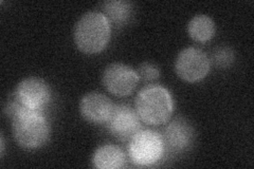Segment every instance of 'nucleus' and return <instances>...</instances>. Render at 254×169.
<instances>
[{"label": "nucleus", "instance_id": "nucleus-5", "mask_svg": "<svg viewBox=\"0 0 254 169\" xmlns=\"http://www.w3.org/2000/svg\"><path fill=\"white\" fill-rule=\"evenodd\" d=\"M211 60L208 55L198 48H187L182 50L175 61L177 75L188 83H196L208 75Z\"/></svg>", "mask_w": 254, "mask_h": 169}, {"label": "nucleus", "instance_id": "nucleus-8", "mask_svg": "<svg viewBox=\"0 0 254 169\" xmlns=\"http://www.w3.org/2000/svg\"><path fill=\"white\" fill-rule=\"evenodd\" d=\"M14 94L21 106L29 110L41 111L51 100L49 85L38 77H28L21 80Z\"/></svg>", "mask_w": 254, "mask_h": 169}, {"label": "nucleus", "instance_id": "nucleus-13", "mask_svg": "<svg viewBox=\"0 0 254 169\" xmlns=\"http://www.w3.org/2000/svg\"><path fill=\"white\" fill-rule=\"evenodd\" d=\"M104 14L109 22L116 26H123L132 16V3L124 0H110L103 4Z\"/></svg>", "mask_w": 254, "mask_h": 169}, {"label": "nucleus", "instance_id": "nucleus-1", "mask_svg": "<svg viewBox=\"0 0 254 169\" xmlns=\"http://www.w3.org/2000/svg\"><path fill=\"white\" fill-rule=\"evenodd\" d=\"M134 109L142 122L147 125L158 126L165 124L173 114V96L162 86H146L138 93L134 101Z\"/></svg>", "mask_w": 254, "mask_h": 169}, {"label": "nucleus", "instance_id": "nucleus-4", "mask_svg": "<svg viewBox=\"0 0 254 169\" xmlns=\"http://www.w3.org/2000/svg\"><path fill=\"white\" fill-rule=\"evenodd\" d=\"M128 142V156L134 165L152 166L163 158L165 143L163 136L157 131L141 129Z\"/></svg>", "mask_w": 254, "mask_h": 169}, {"label": "nucleus", "instance_id": "nucleus-12", "mask_svg": "<svg viewBox=\"0 0 254 169\" xmlns=\"http://www.w3.org/2000/svg\"><path fill=\"white\" fill-rule=\"evenodd\" d=\"M189 35L198 43L209 42L215 34V23L208 15L198 14L190 20L188 25Z\"/></svg>", "mask_w": 254, "mask_h": 169}, {"label": "nucleus", "instance_id": "nucleus-14", "mask_svg": "<svg viewBox=\"0 0 254 169\" xmlns=\"http://www.w3.org/2000/svg\"><path fill=\"white\" fill-rule=\"evenodd\" d=\"M210 60L217 68H229L234 61V51L229 47H218L213 50Z\"/></svg>", "mask_w": 254, "mask_h": 169}, {"label": "nucleus", "instance_id": "nucleus-16", "mask_svg": "<svg viewBox=\"0 0 254 169\" xmlns=\"http://www.w3.org/2000/svg\"><path fill=\"white\" fill-rule=\"evenodd\" d=\"M1 150H0V156H1V158L3 157L4 155V139H3V135H1Z\"/></svg>", "mask_w": 254, "mask_h": 169}, {"label": "nucleus", "instance_id": "nucleus-3", "mask_svg": "<svg viewBox=\"0 0 254 169\" xmlns=\"http://www.w3.org/2000/svg\"><path fill=\"white\" fill-rule=\"evenodd\" d=\"M12 131L20 147L36 149L49 139L50 126L41 111L22 109L12 117Z\"/></svg>", "mask_w": 254, "mask_h": 169}, {"label": "nucleus", "instance_id": "nucleus-15", "mask_svg": "<svg viewBox=\"0 0 254 169\" xmlns=\"http://www.w3.org/2000/svg\"><path fill=\"white\" fill-rule=\"evenodd\" d=\"M137 73L140 79L147 80V82H152V80H155L160 76V71L152 62H143L138 68Z\"/></svg>", "mask_w": 254, "mask_h": 169}, {"label": "nucleus", "instance_id": "nucleus-6", "mask_svg": "<svg viewBox=\"0 0 254 169\" xmlns=\"http://www.w3.org/2000/svg\"><path fill=\"white\" fill-rule=\"evenodd\" d=\"M139 80L137 71L121 62L111 63L103 73V84L107 91L120 98L131 94Z\"/></svg>", "mask_w": 254, "mask_h": 169}, {"label": "nucleus", "instance_id": "nucleus-10", "mask_svg": "<svg viewBox=\"0 0 254 169\" xmlns=\"http://www.w3.org/2000/svg\"><path fill=\"white\" fill-rule=\"evenodd\" d=\"M163 140L165 146L174 151H184L193 144L195 139L194 127L186 118H175L166 125Z\"/></svg>", "mask_w": 254, "mask_h": 169}, {"label": "nucleus", "instance_id": "nucleus-11", "mask_svg": "<svg viewBox=\"0 0 254 169\" xmlns=\"http://www.w3.org/2000/svg\"><path fill=\"white\" fill-rule=\"evenodd\" d=\"M126 157L124 151L116 145H103L94 151L92 164L99 169H118L125 165Z\"/></svg>", "mask_w": 254, "mask_h": 169}, {"label": "nucleus", "instance_id": "nucleus-2", "mask_svg": "<svg viewBox=\"0 0 254 169\" xmlns=\"http://www.w3.org/2000/svg\"><path fill=\"white\" fill-rule=\"evenodd\" d=\"M110 22L102 12L84 14L74 28V43L79 51L97 54L105 49L110 39Z\"/></svg>", "mask_w": 254, "mask_h": 169}, {"label": "nucleus", "instance_id": "nucleus-9", "mask_svg": "<svg viewBox=\"0 0 254 169\" xmlns=\"http://www.w3.org/2000/svg\"><path fill=\"white\" fill-rule=\"evenodd\" d=\"M115 105L106 95L90 92L84 95L79 102V112L82 116L93 124L106 123Z\"/></svg>", "mask_w": 254, "mask_h": 169}, {"label": "nucleus", "instance_id": "nucleus-7", "mask_svg": "<svg viewBox=\"0 0 254 169\" xmlns=\"http://www.w3.org/2000/svg\"><path fill=\"white\" fill-rule=\"evenodd\" d=\"M105 124L109 132L120 141H129L141 130V119L136 109L125 104L115 105Z\"/></svg>", "mask_w": 254, "mask_h": 169}]
</instances>
